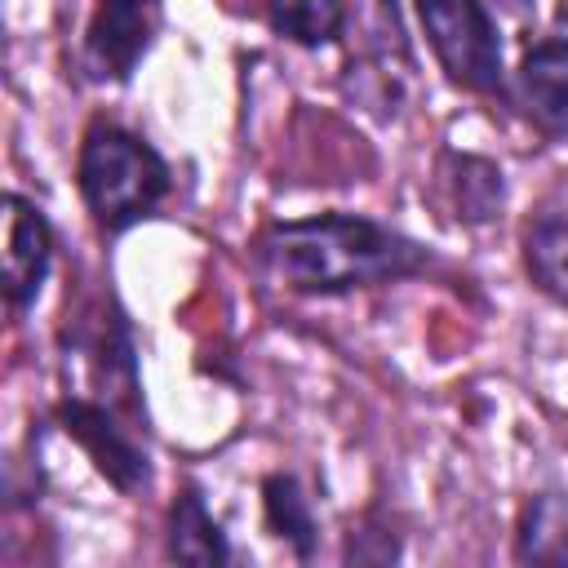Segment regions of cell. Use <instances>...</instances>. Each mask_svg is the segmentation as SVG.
<instances>
[{
	"label": "cell",
	"mask_w": 568,
	"mask_h": 568,
	"mask_svg": "<svg viewBox=\"0 0 568 568\" xmlns=\"http://www.w3.org/2000/svg\"><path fill=\"white\" fill-rule=\"evenodd\" d=\"M257 271L302 297H342L355 288L399 284L426 271L422 240L364 213H311L271 222L253 244Z\"/></svg>",
	"instance_id": "cell-1"
},
{
	"label": "cell",
	"mask_w": 568,
	"mask_h": 568,
	"mask_svg": "<svg viewBox=\"0 0 568 568\" xmlns=\"http://www.w3.org/2000/svg\"><path fill=\"white\" fill-rule=\"evenodd\" d=\"M75 186L98 231L124 235L169 200L173 169L142 133L115 120H93L75 155Z\"/></svg>",
	"instance_id": "cell-2"
},
{
	"label": "cell",
	"mask_w": 568,
	"mask_h": 568,
	"mask_svg": "<svg viewBox=\"0 0 568 568\" xmlns=\"http://www.w3.org/2000/svg\"><path fill=\"white\" fill-rule=\"evenodd\" d=\"M417 18L453 84L470 93H506V44L484 0H417Z\"/></svg>",
	"instance_id": "cell-3"
},
{
	"label": "cell",
	"mask_w": 568,
	"mask_h": 568,
	"mask_svg": "<svg viewBox=\"0 0 568 568\" xmlns=\"http://www.w3.org/2000/svg\"><path fill=\"white\" fill-rule=\"evenodd\" d=\"M164 22V0H98L80 44V71L93 84H129Z\"/></svg>",
	"instance_id": "cell-4"
},
{
	"label": "cell",
	"mask_w": 568,
	"mask_h": 568,
	"mask_svg": "<svg viewBox=\"0 0 568 568\" xmlns=\"http://www.w3.org/2000/svg\"><path fill=\"white\" fill-rule=\"evenodd\" d=\"M58 422L62 430L89 453V462L98 466V475L115 488V493H142L151 484V457L146 448L129 435V426H120L115 404L106 399H89V395H67L58 404Z\"/></svg>",
	"instance_id": "cell-5"
},
{
	"label": "cell",
	"mask_w": 568,
	"mask_h": 568,
	"mask_svg": "<svg viewBox=\"0 0 568 568\" xmlns=\"http://www.w3.org/2000/svg\"><path fill=\"white\" fill-rule=\"evenodd\" d=\"M359 31L364 36H355L351 62H346V71L355 75V98L368 102L373 111L390 115L399 106V93L413 71V53H408L395 0H373V13L359 22Z\"/></svg>",
	"instance_id": "cell-6"
},
{
	"label": "cell",
	"mask_w": 568,
	"mask_h": 568,
	"mask_svg": "<svg viewBox=\"0 0 568 568\" xmlns=\"http://www.w3.org/2000/svg\"><path fill=\"white\" fill-rule=\"evenodd\" d=\"M506 93L537 133L568 138V31H550L528 44L506 80Z\"/></svg>",
	"instance_id": "cell-7"
},
{
	"label": "cell",
	"mask_w": 568,
	"mask_h": 568,
	"mask_svg": "<svg viewBox=\"0 0 568 568\" xmlns=\"http://www.w3.org/2000/svg\"><path fill=\"white\" fill-rule=\"evenodd\" d=\"M4 302L13 315H27L53 266V226L36 200L22 191L4 195Z\"/></svg>",
	"instance_id": "cell-8"
},
{
	"label": "cell",
	"mask_w": 568,
	"mask_h": 568,
	"mask_svg": "<svg viewBox=\"0 0 568 568\" xmlns=\"http://www.w3.org/2000/svg\"><path fill=\"white\" fill-rule=\"evenodd\" d=\"M435 178H439V191L448 200V213L462 226H484L506 204V178H501V169L493 160L475 155V151H444Z\"/></svg>",
	"instance_id": "cell-9"
},
{
	"label": "cell",
	"mask_w": 568,
	"mask_h": 568,
	"mask_svg": "<svg viewBox=\"0 0 568 568\" xmlns=\"http://www.w3.org/2000/svg\"><path fill=\"white\" fill-rule=\"evenodd\" d=\"M169 559L200 564V568L231 564L226 528L217 524V515L209 510L200 488H182L178 501L169 506Z\"/></svg>",
	"instance_id": "cell-10"
},
{
	"label": "cell",
	"mask_w": 568,
	"mask_h": 568,
	"mask_svg": "<svg viewBox=\"0 0 568 568\" xmlns=\"http://www.w3.org/2000/svg\"><path fill=\"white\" fill-rule=\"evenodd\" d=\"M524 266L532 284L568 311V204L541 209L524 231Z\"/></svg>",
	"instance_id": "cell-11"
},
{
	"label": "cell",
	"mask_w": 568,
	"mask_h": 568,
	"mask_svg": "<svg viewBox=\"0 0 568 568\" xmlns=\"http://www.w3.org/2000/svg\"><path fill=\"white\" fill-rule=\"evenodd\" d=\"M262 510H266V528L293 546L297 559H311L320 546V519L311 510V497L302 488V479L293 470H275L262 479Z\"/></svg>",
	"instance_id": "cell-12"
},
{
	"label": "cell",
	"mask_w": 568,
	"mask_h": 568,
	"mask_svg": "<svg viewBox=\"0 0 568 568\" xmlns=\"http://www.w3.org/2000/svg\"><path fill=\"white\" fill-rule=\"evenodd\" d=\"M515 559L524 564H568V493H541L528 501L515 537Z\"/></svg>",
	"instance_id": "cell-13"
},
{
	"label": "cell",
	"mask_w": 568,
	"mask_h": 568,
	"mask_svg": "<svg viewBox=\"0 0 568 568\" xmlns=\"http://www.w3.org/2000/svg\"><path fill=\"white\" fill-rule=\"evenodd\" d=\"M271 31L302 49H324L346 27V0H266Z\"/></svg>",
	"instance_id": "cell-14"
}]
</instances>
